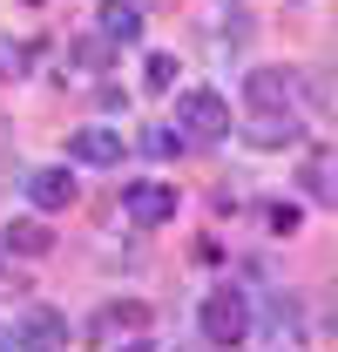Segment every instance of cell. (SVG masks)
Wrapping results in <instances>:
<instances>
[{"mask_svg":"<svg viewBox=\"0 0 338 352\" xmlns=\"http://www.w3.org/2000/svg\"><path fill=\"white\" fill-rule=\"evenodd\" d=\"M196 325H203V339H210V346H244V339H251V298H244L237 285H223V292L203 298Z\"/></svg>","mask_w":338,"mask_h":352,"instance_id":"1","label":"cell"},{"mask_svg":"<svg viewBox=\"0 0 338 352\" xmlns=\"http://www.w3.org/2000/svg\"><path fill=\"white\" fill-rule=\"evenodd\" d=\"M176 129H190L196 142L230 135V102H223L216 88H183V95H176Z\"/></svg>","mask_w":338,"mask_h":352,"instance_id":"2","label":"cell"},{"mask_svg":"<svg viewBox=\"0 0 338 352\" xmlns=\"http://www.w3.org/2000/svg\"><path fill=\"white\" fill-rule=\"evenodd\" d=\"M122 217L142 223V230L169 223V217H176V183H128V190H122Z\"/></svg>","mask_w":338,"mask_h":352,"instance_id":"3","label":"cell"},{"mask_svg":"<svg viewBox=\"0 0 338 352\" xmlns=\"http://www.w3.org/2000/svg\"><path fill=\"white\" fill-rule=\"evenodd\" d=\"M7 339H14V346H41V352L47 346H68V318L47 311V305H27L14 325H7Z\"/></svg>","mask_w":338,"mask_h":352,"instance_id":"4","label":"cell"},{"mask_svg":"<svg viewBox=\"0 0 338 352\" xmlns=\"http://www.w3.org/2000/svg\"><path fill=\"white\" fill-rule=\"evenodd\" d=\"M68 156L75 163H95V170H109V163H122V129H75L68 135Z\"/></svg>","mask_w":338,"mask_h":352,"instance_id":"5","label":"cell"},{"mask_svg":"<svg viewBox=\"0 0 338 352\" xmlns=\"http://www.w3.org/2000/svg\"><path fill=\"white\" fill-rule=\"evenodd\" d=\"M244 95H251V109H291L297 75H284V68H251L244 75Z\"/></svg>","mask_w":338,"mask_h":352,"instance_id":"6","label":"cell"},{"mask_svg":"<svg viewBox=\"0 0 338 352\" xmlns=\"http://www.w3.org/2000/svg\"><path fill=\"white\" fill-rule=\"evenodd\" d=\"M102 41L109 47H135L142 41V14H135V0H102Z\"/></svg>","mask_w":338,"mask_h":352,"instance_id":"7","label":"cell"},{"mask_svg":"<svg viewBox=\"0 0 338 352\" xmlns=\"http://www.w3.org/2000/svg\"><path fill=\"white\" fill-rule=\"evenodd\" d=\"M244 135H251L257 149H291V142H304V129H297V116H291V109H264V116H257Z\"/></svg>","mask_w":338,"mask_h":352,"instance_id":"8","label":"cell"},{"mask_svg":"<svg viewBox=\"0 0 338 352\" xmlns=\"http://www.w3.org/2000/svg\"><path fill=\"white\" fill-rule=\"evenodd\" d=\"M27 204L34 210H68L75 204V176L68 170H34L27 176Z\"/></svg>","mask_w":338,"mask_h":352,"instance_id":"9","label":"cell"},{"mask_svg":"<svg viewBox=\"0 0 338 352\" xmlns=\"http://www.w3.org/2000/svg\"><path fill=\"white\" fill-rule=\"evenodd\" d=\"M47 244H54V230L34 217H21V223H7V251H21V258H47Z\"/></svg>","mask_w":338,"mask_h":352,"instance_id":"10","label":"cell"},{"mask_svg":"<svg viewBox=\"0 0 338 352\" xmlns=\"http://www.w3.org/2000/svg\"><path fill=\"white\" fill-rule=\"evenodd\" d=\"M304 197H311V204H332V197H338V190H332V163H325V149L304 163Z\"/></svg>","mask_w":338,"mask_h":352,"instance_id":"11","label":"cell"},{"mask_svg":"<svg viewBox=\"0 0 338 352\" xmlns=\"http://www.w3.org/2000/svg\"><path fill=\"white\" fill-rule=\"evenodd\" d=\"M142 88H149V95H169V88H176V54H149V61H142Z\"/></svg>","mask_w":338,"mask_h":352,"instance_id":"12","label":"cell"},{"mask_svg":"<svg viewBox=\"0 0 338 352\" xmlns=\"http://www.w3.org/2000/svg\"><path fill=\"white\" fill-rule=\"evenodd\" d=\"M142 325V305H102L95 311V332H135Z\"/></svg>","mask_w":338,"mask_h":352,"instance_id":"13","label":"cell"},{"mask_svg":"<svg viewBox=\"0 0 338 352\" xmlns=\"http://www.w3.org/2000/svg\"><path fill=\"white\" fill-rule=\"evenodd\" d=\"M27 68H34V47L27 41H0V75H7V82H21Z\"/></svg>","mask_w":338,"mask_h":352,"instance_id":"14","label":"cell"},{"mask_svg":"<svg viewBox=\"0 0 338 352\" xmlns=\"http://www.w3.org/2000/svg\"><path fill=\"white\" fill-rule=\"evenodd\" d=\"M297 223H304V210H297V204H271V230H278V237H291Z\"/></svg>","mask_w":338,"mask_h":352,"instance_id":"15","label":"cell"},{"mask_svg":"<svg viewBox=\"0 0 338 352\" xmlns=\"http://www.w3.org/2000/svg\"><path fill=\"white\" fill-rule=\"evenodd\" d=\"M142 149H149V156H176V149H183V135H169V129H149V135H142Z\"/></svg>","mask_w":338,"mask_h":352,"instance_id":"16","label":"cell"}]
</instances>
